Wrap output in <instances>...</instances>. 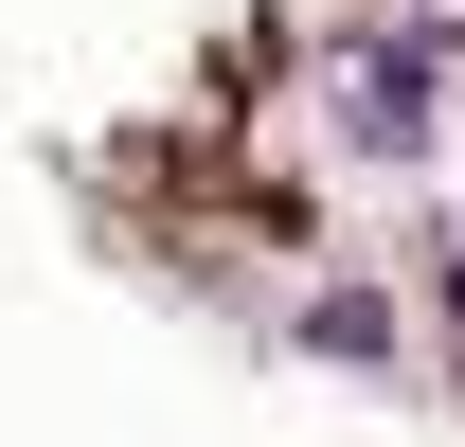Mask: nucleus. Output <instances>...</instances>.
I'll return each mask as SVG.
<instances>
[{
    "label": "nucleus",
    "mask_w": 465,
    "mask_h": 447,
    "mask_svg": "<svg viewBox=\"0 0 465 447\" xmlns=\"http://www.w3.org/2000/svg\"><path fill=\"white\" fill-rule=\"evenodd\" d=\"M430 108H448V36H430V18L341 55V125H358V144H430Z\"/></svg>",
    "instance_id": "nucleus-1"
}]
</instances>
